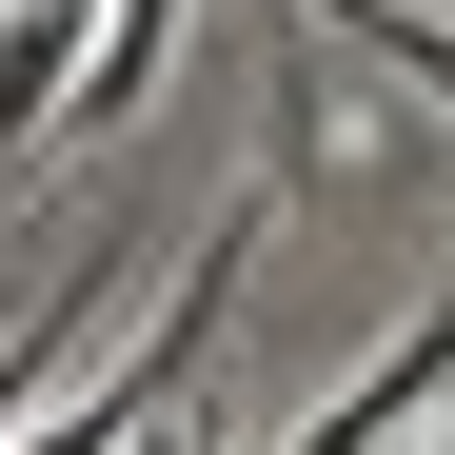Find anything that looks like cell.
Returning <instances> with one entry per match:
<instances>
[{"label": "cell", "instance_id": "obj_1", "mask_svg": "<svg viewBox=\"0 0 455 455\" xmlns=\"http://www.w3.org/2000/svg\"><path fill=\"white\" fill-rule=\"evenodd\" d=\"M435 396H455V277H435V297H416V317H396V337H376V376H337V396H317V416H297L277 455H396V435H416Z\"/></svg>", "mask_w": 455, "mask_h": 455}, {"label": "cell", "instance_id": "obj_2", "mask_svg": "<svg viewBox=\"0 0 455 455\" xmlns=\"http://www.w3.org/2000/svg\"><path fill=\"white\" fill-rule=\"evenodd\" d=\"M119 277H139V238H119V218H80V238H60V277H40V317H20V337H0V455H20V435H40V376H60V356H80L100 317H119Z\"/></svg>", "mask_w": 455, "mask_h": 455}, {"label": "cell", "instance_id": "obj_3", "mask_svg": "<svg viewBox=\"0 0 455 455\" xmlns=\"http://www.w3.org/2000/svg\"><path fill=\"white\" fill-rule=\"evenodd\" d=\"M80 60H100V0H0V159H20V139H60Z\"/></svg>", "mask_w": 455, "mask_h": 455}, {"label": "cell", "instance_id": "obj_4", "mask_svg": "<svg viewBox=\"0 0 455 455\" xmlns=\"http://www.w3.org/2000/svg\"><path fill=\"white\" fill-rule=\"evenodd\" d=\"M297 20H337L356 60H396L416 100H455V20H435V0H297Z\"/></svg>", "mask_w": 455, "mask_h": 455}, {"label": "cell", "instance_id": "obj_5", "mask_svg": "<svg viewBox=\"0 0 455 455\" xmlns=\"http://www.w3.org/2000/svg\"><path fill=\"white\" fill-rule=\"evenodd\" d=\"M139 455H218V416H198V396H179V416H159V435H139Z\"/></svg>", "mask_w": 455, "mask_h": 455}, {"label": "cell", "instance_id": "obj_6", "mask_svg": "<svg viewBox=\"0 0 455 455\" xmlns=\"http://www.w3.org/2000/svg\"><path fill=\"white\" fill-rule=\"evenodd\" d=\"M435 455H455V435H435Z\"/></svg>", "mask_w": 455, "mask_h": 455}]
</instances>
